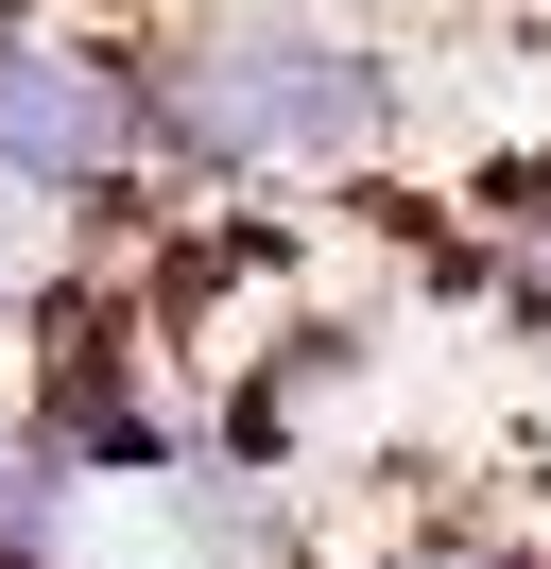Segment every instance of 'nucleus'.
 <instances>
[{
  "instance_id": "obj_2",
  "label": "nucleus",
  "mask_w": 551,
  "mask_h": 569,
  "mask_svg": "<svg viewBox=\"0 0 551 569\" xmlns=\"http://www.w3.org/2000/svg\"><path fill=\"white\" fill-rule=\"evenodd\" d=\"M0 173L18 190H121L156 173V87L121 36H69V18H0Z\"/></svg>"
},
{
  "instance_id": "obj_1",
  "label": "nucleus",
  "mask_w": 551,
  "mask_h": 569,
  "mask_svg": "<svg viewBox=\"0 0 551 569\" xmlns=\"http://www.w3.org/2000/svg\"><path fill=\"white\" fill-rule=\"evenodd\" d=\"M156 156H207V173H362L397 139V52H362L310 0H224L156 52Z\"/></svg>"
}]
</instances>
